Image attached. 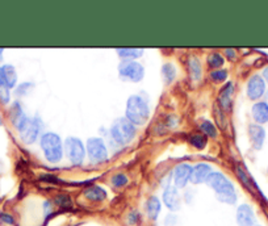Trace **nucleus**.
Listing matches in <instances>:
<instances>
[{"label": "nucleus", "instance_id": "nucleus-1", "mask_svg": "<svg viewBox=\"0 0 268 226\" xmlns=\"http://www.w3.org/2000/svg\"><path fill=\"white\" fill-rule=\"evenodd\" d=\"M207 183L216 193L218 201L227 205H234L237 203V192L233 183L220 171H213L208 176Z\"/></svg>", "mask_w": 268, "mask_h": 226}, {"label": "nucleus", "instance_id": "nucleus-2", "mask_svg": "<svg viewBox=\"0 0 268 226\" xmlns=\"http://www.w3.org/2000/svg\"><path fill=\"white\" fill-rule=\"evenodd\" d=\"M125 117L133 125H144L150 117V108L146 100L140 95L129 96L125 109Z\"/></svg>", "mask_w": 268, "mask_h": 226}, {"label": "nucleus", "instance_id": "nucleus-3", "mask_svg": "<svg viewBox=\"0 0 268 226\" xmlns=\"http://www.w3.org/2000/svg\"><path fill=\"white\" fill-rule=\"evenodd\" d=\"M42 153L46 160L50 163H58L63 156V144L61 137L54 132H48L41 136L40 140Z\"/></svg>", "mask_w": 268, "mask_h": 226}, {"label": "nucleus", "instance_id": "nucleus-4", "mask_svg": "<svg viewBox=\"0 0 268 226\" xmlns=\"http://www.w3.org/2000/svg\"><path fill=\"white\" fill-rule=\"evenodd\" d=\"M137 129L126 117H120L113 121L111 126V136L116 144L125 146L130 144L136 137Z\"/></svg>", "mask_w": 268, "mask_h": 226}, {"label": "nucleus", "instance_id": "nucleus-5", "mask_svg": "<svg viewBox=\"0 0 268 226\" xmlns=\"http://www.w3.org/2000/svg\"><path fill=\"white\" fill-rule=\"evenodd\" d=\"M64 153H66L67 159L70 160L74 166H79L84 162L86 158V146L79 138L69 137L64 141Z\"/></svg>", "mask_w": 268, "mask_h": 226}, {"label": "nucleus", "instance_id": "nucleus-6", "mask_svg": "<svg viewBox=\"0 0 268 226\" xmlns=\"http://www.w3.org/2000/svg\"><path fill=\"white\" fill-rule=\"evenodd\" d=\"M118 74H120L121 79L138 83L144 79L145 69L137 61H122L118 64Z\"/></svg>", "mask_w": 268, "mask_h": 226}, {"label": "nucleus", "instance_id": "nucleus-7", "mask_svg": "<svg viewBox=\"0 0 268 226\" xmlns=\"http://www.w3.org/2000/svg\"><path fill=\"white\" fill-rule=\"evenodd\" d=\"M86 151L91 163H103L108 159V149L106 146V142L99 137L88 138Z\"/></svg>", "mask_w": 268, "mask_h": 226}, {"label": "nucleus", "instance_id": "nucleus-8", "mask_svg": "<svg viewBox=\"0 0 268 226\" xmlns=\"http://www.w3.org/2000/svg\"><path fill=\"white\" fill-rule=\"evenodd\" d=\"M42 126H44V124H42L40 117H28L25 124L22 125V127L19 131L20 138H21L22 142L26 145L35 144L37 138H39V134L41 133Z\"/></svg>", "mask_w": 268, "mask_h": 226}, {"label": "nucleus", "instance_id": "nucleus-9", "mask_svg": "<svg viewBox=\"0 0 268 226\" xmlns=\"http://www.w3.org/2000/svg\"><path fill=\"white\" fill-rule=\"evenodd\" d=\"M246 92H247V96H249L250 100H259L264 95L265 92V82L263 79L262 75H252L250 78V80L247 82V89H246Z\"/></svg>", "mask_w": 268, "mask_h": 226}, {"label": "nucleus", "instance_id": "nucleus-10", "mask_svg": "<svg viewBox=\"0 0 268 226\" xmlns=\"http://www.w3.org/2000/svg\"><path fill=\"white\" fill-rule=\"evenodd\" d=\"M192 167L188 163H180L174 169V184L176 188H184L191 182Z\"/></svg>", "mask_w": 268, "mask_h": 226}, {"label": "nucleus", "instance_id": "nucleus-11", "mask_svg": "<svg viewBox=\"0 0 268 226\" xmlns=\"http://www.w3.org/2000/svg\"><path fill=\"white\" fill-rule=\"evenodd\" d=\"M236 218L238 226H255V213H254V209L249 204H241L238 207Z\"/></svg>", "mask_w": 268, "mask_h": 226}, {"label": "nucleus", "instance_id": "nucleus-12", "mask_svg": "<svg viewBox=\"0 0 268 226\" xmlns=\"http://www.w3.org/2000/svg\"><path fill=\"white\" fill-rule=\"evenodd\" d=\"M163 203L169 208L170 210H179L180 209V205H182V199H180V195H179L178 189H176L175 185H169L166 187V189L163 191Z\"/></svg>", "mask_w": 268, "mask_h": 226}, {"label": "nucleus", "instance_id": "nucleus-13", "mask_svg": "<svg viewBox=\"0 0 268 226\" xmlns=\"http://www.w3.org/2000/svg\"><path fill=\"white\" fill-rule=\"evenodd\" d=\"M212 166L208 163H198L192 170L191 182L193 184H201V183L207 182L208 176L212 174Z\"/></svg>", "mask_w": 268, "mask_h": 226}, {"label": "nucleus", "instance_id": "nucleus-14", "mask_svg": "<svg viewBox=\"0 0 268 226\" xmlns=\"http://www.w3.org/2000/svg\"><path fill=\"white\" fill-rule=\"evenodd\" d=\"M249 134L251 138V144L255 150H260L263 147L265 140V131L260 125L251 124L249 126Z\"/></svg>", "mask_w": 268, "mask_h": 226}, {"label": "nucleus", "instance_id": "nucleus-15", "mask_svg": "<svg viewBox=\"0 0 268 226\" xmlns=\"http://www.w3.org/2000/svg\"><path fill=\"white\" fill-rule=\"evenodd\" d=\"M0 82H3L8 88L16 86L17 74L12 64H3L0 67Z\"/></svg>", "mask_w": 268, "mask_h": 226}, {"label": "nucleus", "instance_id": "nucleus-16", "mask_svg": "<svg viewBox=\"0 0 268 226\" xmlns=\"http://www.w3.org/2000/svg\"><path fill=\"white\" fill-rule=\"evenodd\" d=\"M10 117L11 121H12V124L15 125V127H16L17 131H20L22 127V125L25 124L26 120H28V117H26V115L24 113V111H22L21 105H20L19 102H15L12 107H11Z\"/></svg>", "mask_w": 268, "mask_h": 226}, {"label": "nucleus", "instance_id": "nucleus-17", "mask_svg": "<svg viewBox=\"0 0 268 226\" xmlns=\"http://www.w3.org/2000/svg\"><path fill=\"white\" fill-rule=\"evenodd\" d=\"M252 118L255 120L258 125H262L268 122V103L258 102L252 105L251 109Z\"/></svg>", "mask_w": 268, "mask_h": 226}, {"label": "nucleus", "instance_id": "nucleus-18", "mask_svg": "<svg viewBox=\"0 0 268 226\" xmlns=\"http://www.w3.org/2000/svg\"><path fill=\"white\" fill-rule=\"evenodd\" d=\"M233 93H234V86L231 82H229L227 84H225V86L221 88L220 95H218V103H220V107L223 109V111L230 109Z\"/></svg>", "mask_w": 268, "mask_h": 226}, {"label": "nucleus", "instance_id": "nucleus-19", "mask_svg": "<svg viewBox=\"0 0 268 226\" xmlns=\"http://www.w3.org/2000/svg\"><path fill=\"white\" fill-rule=\"evenodd\" d=\"M84 198L88 201H95V203H99V201H104L108 198V193L103 187L100 185H91V187L86 188L83 192Z\"/></svg>", "mask_w": 268, "mask_h": 226}, {"label": "nucleus", "instance_id": "nucleus-20", "mask_svg": "<svg viewBox=\"0 0 268 226\" xmlns=\"http://www.w3.org/2000/svg\"><path fill=\"white\" fill-rule=\"evenodd\" d=\"M145 209H146V214L150 220L155 221L160 214V209H162V203L156 196H150L147 199L146 204H145Z\"/></svg>", "mask_w": 268, "mask_h": 226}, {"label": "nucleus", "instance_id": "nucleus-21", "mask_svg": "<svg viewBox=\"0 0 268 226\" xmlns=\"http://www.w3.org/2000/svg\"><path fill=\"white\" fill-rule=\"evenodd\" d=\"M188 71H189V77L192 78V80H197L201 79V74H203V67H201L200 59L196 57H191L188 59Z\"/></svg>", "mask_w": 268, "mask_h": 226}, {"label": "nucleus", "instance_id": "nucleus-22", "mask_svg": "<svg viewBox=\"0 0 268 226\" xmlns=\"http://www.w3.org/2000/svg\"><path fill=\"white\" fill-rule=\"evenodd\" d=\"M118 55L121 58H124V61H134L136 58H140L141 55L144 54L142 49H133V48H124V49H117Z\"/></svg>", "mask_w": 268, "mask_h": 226}, {"label": "nucleus", "instance_id": "nucleus-23", "mask_svg": "<svg viewBox=\"0 0 268 226\" xmlns=\"http://www.w3.org/2000/svg\"><path fill=\"white\" fill-rule=\"evenodd\" d=\"M175 77H176L175 66H174L173 63L163 64V67H162V78H163V82L166 83L167 86H169V84H171V83L174 82Z\"/></svg>", "mask_w": 268, "mask_h": 226}, {"label": "nucleus", "instance_id": "nucleus-24", "mask_svg": "<svg viewBox=\"0 0 268 226\" xmlns=\"http://www.w3.org/2000/svg\"><path fill=\"white\" fill-rule=\"evenodd\" d=\"M200 129H201V132L204 133L205 137L216 138V136H217V127L214 126V125L212 124L211 121H208V120H205V121L201 122Z\"/></svg>", "mask_w": 268, "mask_h": 226}, {"label": "nucleus", "instance_id": "nucleus-25", "mask_svg": "<svg viewBox=\"0 0 268 226\" xmlns=\"http://www.w3.org/2000/svg\"><path fill=\"white\" fill-rule=\"evenodd\" d=\"M188 141L189 144L197 150H203L207 146V138H205V136H203V134H192Z\"/></svg>", "mask_w": 268, "mask_h": 226}, {"label": "nucleus", "instance_id": "nucleus-26", "mask_svg": "<svg viewBox=\"0 0 268 226\" xmlns=\"http://www.w3.org/2000/svg\"><path fill=\"white\" fill-rule=\"evenodd\" d=\"M208 63H209V66L211 67H213V69L218 70V69H220V67L223 64L222 55L218 54V53H212V54L208 57Z\"/></svg>", "mask_w": 268, "mask_h": 226}, {"label": "nucleus", "instance_id": "nucleus-27", "mask_svg": "<svg viewBox=\"0 0 268 226\" xmlns=\"http://www.w3.org/2000/svg\"><path fill=\"white\" fill-rule=\"evenodd\" d=\"M55 204L58 207L63 208V209H67V208L73 207V201H71V199L67 195H58L57 198H55Z\"/></svg>", "mask_w": 268, "mask_h": 226}, {"label": "nucleus", "instance_id": "nucleus-28", "mask_svg": "<svg viewBox=\"0 0 268 226\" xmlns=\"http://www.w3.org/2000/svg\"><path fill=\"white\" fill-rule=\"evenodd\" d=\"M8 87L4 84L3 82H0V102L3 103V104H8L11 100V92Z\"/></svg>", "mask_w": 268, "mask_h": 226}, {"label": "nucleus", "instance_id": "nucleus-29", "mask_svg": "<svg viewBox=\"0 0 268 226\" xmlns=\"http://www.w3.org/2000/svg\"><path fill=\"white\" fill-rule=\"evenodd\" d=\"M126 184H128V176L125 175V174H116L112 178V185H115V187L121 188Z\"/></svg>", "mask_w": 268, "mask_h": 226}, {"label": "nucleus", "instance_id": "nucleus-30", "mask_svg": "<svg viewBox=\"0 0 268 226\" xmlns=\"http://www.w3.org/2000/svg\"><path fill=\"white\" fill-rule=\"evenodd\" d=\"M211 78H212V80H214L216 83H221V82H223V80H226L227 71L221 70V69H218V70H214L211 73Z\"/></svg>", "mask_w": 268, "mask_h": 226}, {"label": "nucleus", "instance_id": "nucleus-31", "mask_svg": "<svg viewBox=\"0 0 268 226\" xmlns=\"http://www.w3.org/2000/svg\"><path fill=\"white\" fill-rule=\"evenodd\" d=\"M32 86H33L32 83H22V84H20V86L16 88V93L19 96H24L26 92H28L29 89L32 88Z\"/></svg>", "mask_w": 268, "mask_h": 226}, {"label": "nucleus", "instance_id": "nucleus-32", "mask_svg": "<svg viewBox=\"0 0 268 226\" xmlns=\"http://www.w3.org/2000/svg\"><path fill=\"white\" fill-rule=\"evenodd\" d=\"M0 222L7 223V225H13L15 223V218L8 213H0Z\"/></svg>", "mask_w": 268, "mask_h": 226}, {"label": "nucleus", "instance_id": "nucleus-33", "mask_svg": "<svg viewBox=\"0 0 268 226\" xmlns=\"http://www.w3.org/2000/svg\"><path fill=\"white\" fill-rule=\"evenodd\" d=\"M176 223H178V217L175 214H169L164 218V226H176Z\"/></svg>", "mask_w": 268, "mask_h": 226}, {"label": "nucleus", "instance_id": "nucleus-34", "mask_svg": "<svg viewBox=\"0 0 268 226\" xmlns=\"http://www.w3.org/2000/svg\"><path fill=\"white\" fill-rule=\"evenodd\" d=\"M138 220H140V213H138L137 210H134V212H131L130 213V216H129V222L137 223Z\"/></svg>", "mask_w": 268, "mask_h": 226}, {"label": "nucleus", "instance_id": "nucleus-35", "mask_svg": "<svg viewBox=\"0 0 268 226\" xmlns=\"http://www.w3.org/2000/svg\"><path fill=\"white\" fill-rule=\"evenodd\" d=\"M225 53H226V57L229 58V59H234V58H236V51H234L233 49H226Z\"/></svg>", "mask_w": 268, "mask_h": 226}, {"label": "nucleus", "instance_id": "nucleus-36", "mask_svg": "<svg viewBox=\"0 0 268 226\" xmlns=\"http://www.w3.org/2000/svg\"><path fill=\"white\" fill-rule=\"evenodd\" d=\"M263 79H264V82L268 83V67H265L263 70Z\"/></svg>", "mask_w": 268, "mask_h": 226}, {"label": "nucleus", "instance_id": "nucleus-37", "mask_svg": "<svg viewBox=\"0 0 268 226\" xmlns=\"http://www.w3.org/2000/svg\"><path fill=\"white\" fill-rule=\"evenodd\" d=\"M255 226H259V225H255Z\"/></svg>", "mask_w": 268, "mask_h": 226}]
</instances>
